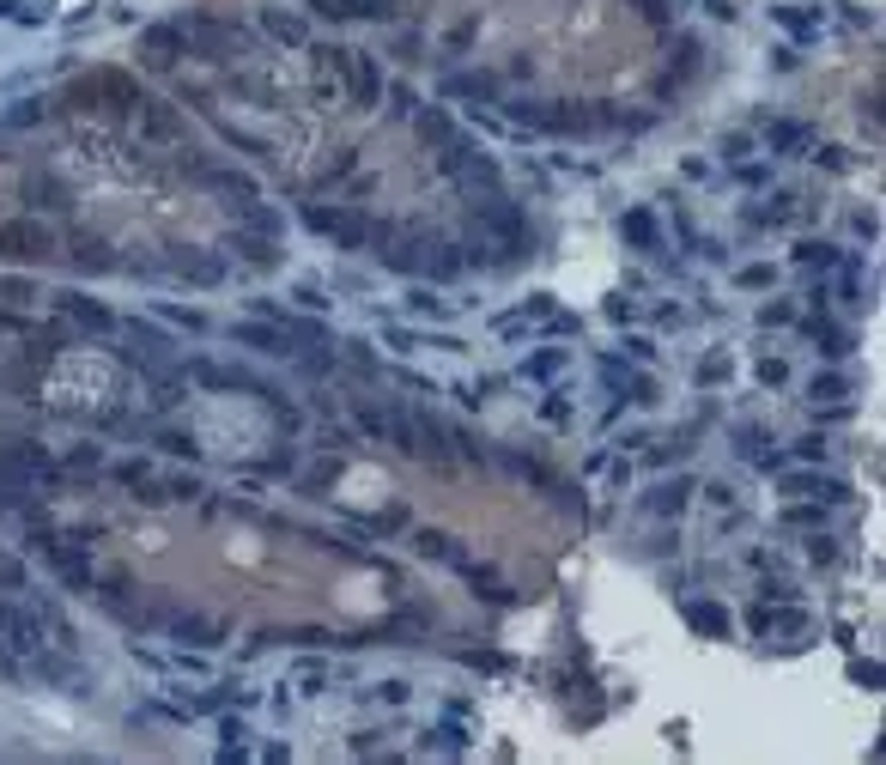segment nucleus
<instances>
[{"instance_id": "1", "label": "nucleus", "mask_w": 886, "mask_h": 765, "mask_svg": "<svg viewBox=\"0 0 886 765\" xmlns=\"http://www.w3.org/2000/svg\"><path fill=\"white\" fill-rule=\"evenodd\" d=\"M358 425H365L371 438H383V444H395V450L425 455L419 419H413V407H401V401H365V407H358Z\"/></svg>"}, {"instance_id": "2", "label": "nucleus", "mask_w": 886, "mask_h": 765, "mask_svg": "<svg viewBox=\"0 0 886 765\" xmlns=\"http://www.w3.org/2000/svg\"><path fill=\"white\" fill-rule=\"evenodd\" d=\"M0 468L12 474V487L31 492V487H55L61 480V462L43 450V444H31V438H12L6 450H0Z\"/></svg>"}, {"instance_id": "3", "label": "nucleus", "mask_w": 886, "mask_h": 765, "mask_svg": "<svg viewBox=\"0 0 886 765\" xmlns=\"http://www.w3.org/2000/svg\"><path fill=\"white\" fill-rule=\"evenodd\" d=\"M474 219H479V231H492L504 249L528 244V213H522V201H511L504 189H492L486 201H474Z\"/></svg>"}, {"instance_id": "4", "label": "nucleus", "mask_w": 886, "mask_h": 765, "mask_svg": "<svg viewBox=\"0 0 886 765\" xmlns=\"http://www.w3.org/2000/svg\"><path fill=\"white\" fill-rule=\"evenodd\" d=\"M55 231L43 219H0V262H49Z\"/></svg>"}, {"instance_id": "5", "label": "nucleus", "mask_w": 886, "mask_h": 765, "mask_svg": "<svg viewBox=\"0 0 886 765\" xmlns=\"http://www.w3.org/2000/svg\"><path fill=\"white\" fill-rule=\"evenodd\" d=\"M182 377L201 382V389H243V395H255V401H273V395H279V389L262 382L255 371H243V365H219V358H189V365H182Z\"/></svg>"}, {"instance_id": "6", "label": "nucleus", "mask_w": 886, "mask_h": 765, "mask_svg": "<svg viewBox=\"0 0 886 765\" xmlns=\"http://www.w3.org/2000/svg\"><path fill=\"white\" fill-rule=\"evenodd\" d=\"M784 474V498H814V504H850V487L838 474H819L814 462L808 468H777Z\"/></svg>"}, {"instance_id": "7", "label": "nucleus", "mask_w": 886, "mask_h": 765, "mask_svg": "<svg viewBox=\"0 0 886 765\" xmlns=\"http://www.w3.org/2000/svg\"><path fill=\"white\" fill-rule=\"evenodd\" d=\"M0 638H6L19 656H36V650H43V614H31V608H19V601L0 595Z\"/></svg>"}, {"instance_id": "8", "label": "nucleus", "mask_w": 886, "mask_h": 765, "mask_svg": "<svg viewBox=\"0 0 886 765\" xmlns=\"http://www.w3.org/2000/svg\"><path fill=\"white\" fill-rule=\"evenodd\" d=\"M231 347L268 352V358H292V341H286V328H279V322H268V316H249V322H231Z\"/></svg>"}, {"instance_id": "9", "label": "nucleus", "mask_w": 886, "mask_h": 765, "mask_svg": "<svg viewBox=\"0 0 886 765\" xmlns=\"http://www.w3.org/2000/svg\"><path fill=\"white\" fill-rule=\"evenodd\" d=\"M55 316H68L79 334H109L116 328V316L103 310L98 298H85V292H55Z\"/></svg>"}, {"instance_id": "10", "label": "nucleus", "mask_w": 886, "mask_h": 765, "mask_svg": "<svg viewBox=\"0 0 886 765\" xmlns=\"http://www.w3.org/2000/svg\"><path fill=\"white\" fill-rule=\"evenodd\" d=\"M140 55H146V68H176V55H189V36H182V25H146Z\"/></svg>"}, {"instance_id": "11", "label": "nucleus", "mask_w": 886, "mask_h": 765, "mask_svg": "<svg viewBox=\"0 0 886 765\" xmlns=\"http://www.w3.org/2000/svg\"><path fill=\"white\" fill-rule=\"evenodd\" d=\"M753 632H759V638H795V632H808V614H801L795 601H777V608L759 601V608H753Z\"/></svg>"}, {"instance_id": "12", "label": "nucleus", "mask_w": 886, "mask_h": 765, "mask_svg": "<svg viewBox=\"0 0 886 765\" xmlns=\"http://www.w3.org/2000/svg\"><path fill=\"white\" fill-rule=\"evenodd\" d=\"M601 382H608L614 395H625V401H656V382H649L644 371H632L625 358H614V352H601Z\"/></svg>"}, {"instance_id": "13", "label": "nucleus", "mask_w": 886, "mask_h": 765, "mask_svg": "<svg viewBox=\"0 0 886 765\" xmlns=\"http://www.w3.org/2000/svg\"><path fill=\"white\" fill-rule=\"evenodd\" d=\"M801 334H808V341H814V347L826 352V358H844V352L856 347V341H850V328H844V322H832V316L819 310V304H814V316H801Z\"/></svg>"}, {"instance_id": "14", "label": "nucleus", "mask_w": 886, "mask_h": 765, "mask_svg": "<svg viewBox=\"0 0 886 765\" xmlns=\"http://www.w3.org/2000/svg\"><path fill=\"white\" fill-rule=\"evenodd\" d=\"M692 480H686V474H674V480H662V487H649L644 498H638V511H644V517H681L686 511V498H692Z\"/></svg>"}, {"instance_id": "15", "label": "nucleus", "mask_w": 886, "mask_h": 765, "mask_svg": "<svg viewBox=\"0 0 886 765\" xmlns=\"http://www.w3.org/2000/svg\"><path fill=\"white\" fill-rule=\"evenodd\" d=\"M128 109H134V122H140L152 140H182V116H176L171 104H158V98H146V92H140Z\"/></svg>"}, {"instance_id": "16", "label": "nucleus", "mask_w": 886, "mask_h": 765, "mask_svg": "<svg viewBox=\"0 0 886 765\" xmlns=\"http://www.w3.org/2000/svg\"><path fill=\"white\" fill-rule=\"evenodd\" d=\"M686 626L698 632V638H729V632H735V614H729L722 601H711V595H698V601H686Z\"/></svg>"}, {"instance_id": "17", "label": "nucleus", "mask_w": 886, "mask_h": 765, "mask_svg": "<svg viewBox=\"0 0 886 765\" xmlns=\"http://www.w3.org/2000/svg\"><path fill=\"white\" fill-rule=\"evenodd\" d=\"M619 238H625L632 249H644V255H656V249H662V225H656V213L649 207H632L625 219H619Z\"/></svg>"}, {"instance_id": "18", "label": "nucleus", "mask_w": 886, "mask_h": 765, "mask_svg": "<svg viewBox=\"0 0 886 765\" xmlns=\"http://www.w3.org/2000/svg\"><path fill=\"white\" fill-rule=\"evenodd\" d=\"M346 92H352V104H358V109H371V104H376V92H383V73H376V61H371V55H358V49H352V73H346Z\"/></svg>"}, {"instance_id": "19", "label": "nucleus", "mask_w": 886, "mask_h": 765, "mask_svg": "<svg viewBox=\"0 0 886 765\" xmlns=\"http://www.w3.org/2000/svg\"><path fill=\"white\" fill-rule=\"evenodd\" d=\"M765 146H771L777 158H801V152L814 146V128H808V122H771V128H765Z\"/></svg>"}, {"instance_id": "20", "label": "nucleus", "mask_w": 886, "mask_h": 765, "mask_svg": "<svg viewBox=\"0 0 886 765\" xmlns=\"http://www.w3.org/2000/svg\"><path fill=\"white\" fill-rule=\"evenodd\" d=\"M443 98H479V104H498V98H504V85H498L492 73H455V79H443Z\"/></svg>"}, {"instance_id": "21", "label": "nucleus", "mask_w": 886, "mask_h": 765, "mask_svg": "<svg viewBox=\"0 0 886 765\" xmlns=\"http://www.w3.org/2000/svg\"><path fill=\"white\" fill-rule=\"evenodd\" d=\"M171 638L213 650V644H225V626H213V620H201V614H176V620H171Z\"/></svg>"}, {"instance_id": "22", "label": "nucleus", "mask_w": 886, "mask_h": 765, "mask_svg": "<svg viewBox=\"0 0 886 765\" xmlns=\"http://www.w3.org/2000/svg\"><path fill=\"white\" fill-rule=\"evenodd\" d=\"M546 316H552V298H546V292H535L528 304H516V310H504L498 322H492V328H498V334H516V328H528V322H546Z\"/></svg>"}, {"instance_id": "23", "label": "nucleus", "mask_w": 886, "mask_h": 765, "mask_svg": "<svg viewBox=\"0 0 886 765\" xmlns=\"http://www.w3.org/2000/svg\"><path fill=\"white\" fill-rule=\"evenodd\" d=\"M413 547H419L425 559H443V565H455V571L468 565V553H462V547H455V541H449L443 528H425V535H413Z\"/></svg>"}, {"instance_id": "24", "label": "nucleus", "mask_w": 886, "mask_h": 765, "mask_svg": "<svg viewBox=\"0 0 886 765\" xmlns=\"http://www.w3.org/2000/svg\"><path fill=\"white\" fill-rule=\"evenodd\" d=\"M565 365H571V352H565V347H541V352H528V358H522V377L552 382L559 371H565Z\"/></svg>"}, {"instance_id": "25", "label": "nucleus", "mask_w": 886, "mask_h": 765, "mask_svg": "<svg viewBox=\"0 0 886 765\" xmlns=\"http://www.w3.org/2000/svg\"><path fill=\"white\" fill-rule=\"evenodd\" d=\"M795 262H801V268H819V274H832L844 255H838V244H819V238H808V244L795 249Z\"/></svg>"}, {"instance_id": "26", "label": "nucleus", "mask_w": 886, "mask_h": 765, "mask_svg": "<svg viewBox=\"0 0 886 765\" xmlns=\"http://www.w3.org/2000/svg\"><path fill=\"white\" fill-rule=\"evenodd\" d=\"M425 747H438V753H468L474 741H468L462 723H438V729H425Z\"/></svg>"}, {"instance_id": "27", "label": "nucleus", "mask_w": 886, "mask_h": 765, "mask_svg": "<svg viewBox=\"0 0 886 765\" xmlns=\"http://www.w3.org/2000/svg\"><path fill=\"white\" fill-rule=\"evenodd\" d=\"M808 395H814V401H844V395H850V377H844V371H814Z\"/></svg>"}, {"instance_id": "28", "label": "nucleus", "mask_w": 886, "mask_h": 765, "mask_svg": "<svg viewBox=\"0 0 886 765\" xmlns=\"http://www.w3.org/2000/svg\"><path fill=\"white\" fill-rule=\"evenodd\" d=\"M784 522L789 528H826V504H814V498H789Z\"/></svg>"}, {"instance_id": "29", "label": "nucleus", "mask_w": 886, "mask_h": 765, "mask_svg": "<svg viewBox=\"0 0 886 765\" xmlns=\"http://www.w3.org/2000/svg\"><path fill=\"white\" fill-rule=\"evenodd\" d=\"M771 12L784 19L789 36H801V43H808V36H819V12H795V6H771Z\"/></svg>"}, {"instance_id": "30", "label": "nucleus", "mask_w": 886, "mask_h": 765, "mask_svg": "<svg viewBox=\"0 0 886 765\" xmlns=\"http://www.w3.org/2000/svg\"><path fill=\"white\" fill-rule=\"evenodd\" d=\"M262 25H268L273 36H286V43H304V25H298L292 12H279V6H262Z\"/></svg>"}, {"instance_id": "31", "label": "nucleus", "mask_w": 886, "mask_h": 765, "mask_svg": "<svg viewBox=\"0 0 886 765\" xmlns=\"http://www.w3.org/2000/svg\"><path fill=\"white\" fill-rule=\"evenodd\" d=\"M238 698V680H225V687H213V693H201V698H189V717L201 711V717H213V711H225Z\"/></svg>"}, {"instance_id": "32", "label": "nucleus", "mask_w": 886, "mask_h": 765, "mask_svg": "<svg viewBox=\"0 0 886 765\" xmlns=\"http://www.w3.org/2000/svg\"><path fill=\"white\" fill-rule=\"evenodd\" d=\"M419 134L431 140V146H449L455 128H449V116H443V109H419Z\"/></svg>"}, {"instance_id": "33", "label": "nucleus", "mask_w": 886, "mask_h": 765, "mask_svg": "<svg viewBox=\"0 0 886 765\" xmlns=\"http://www.w3.org/2000/svg\"><path fill=\"white\" fill-rule=\"evenodd\" d=\"M341 358L352 371H365V377H383V365H376V352L365 347V341H341Z\"/></svg>"}, {"instance_id": "34", "label": "nucleus", "mask_w": 886, "mask_h": 765, "mask_svg": "<svg viewBox=\"0 0 886 765\" xmlns=\"http://www.w3.org/2000/svg\"><path fill=\"white\" fill-rule=\"evenodd\" d=\"M292 298H298V304H304V310H328V304H334V298H328V286H322V279H298V286H292Z\"/></svg>"}, {"instance_id": "35", "label": "nucleus", "mask_w": 886, "mask_h": 765, "mask_svg": "<svg viewBox=\"0 0 886 765\" xmlns=\"http://www.w3.org/2000/svg\"><path fill=\"white\" fill-rule=\"evenodd\" d=\"M238 249L255 262V268H279V249H273V238H238Z\"/></svg>"}, {"instance_id": "36", "label": "nucleus", "mask_w": 886, "mask_h": 765, "mask_svg": "<svg viewBox=\"0 0 886 765\" xmlns=\"http://www.w3.org/2000/svg\"><path fill=\"white\" fill-rule=\"evenodd\" d=\"M158 316H165V322H176V328H189V334H206V316H201V310H182V304H158Z\"/></svg>"}, {"instance_id": "37", "label": "nucleus", "mask_w": 886, "mask_h": 765, "mask_svg": "<svg viewBox=\"0 0 886 765\" xmlns=\"http://www.w3.org/2000/svg\"><path fill=\"white\" fill-rule=\"evenodd\" d=\"M116 480H122V487H140L146 498H158V492H152V468H146V462H122V468H116Z\"/></svg>"}, {"instance_id": "38", "label": "nucleus", "mask_w": 886, "mask_h": 765, "mask_svg": "<svg viewBox=\"0 0 886 765\" xmlns=\"http://www.w3.org/2000/svg\"><path fill=\"white\" fill-rule=\"evenodd\" d=\"M789 201H795V195H771V207H753L747 219H753V225H784V219H789Z\"/></svg>"}, {"instance_id": "39", "label": "nucleus", "mask_w": 886, "mask_h": 765, "mask_svg": "<svg viewBox=\"0 0 886 765\" xmlns=\"http://www.w3.org/2000/svg\"><path fill=\"white\" fill-rule=\"evenodd\" d=\"M98 468H103V450H98V444H85V450L68 455V468H61V474H98Z\"/></svg>"}, {"instance_id": "40", "label": "nucleus", "mask_w": 886, "mask_h": 765, "mask_svg": "<svg viewBox=\"0 0 886 765\" xmlns=\"http://www.w3.org/2000/svg\"><path fill=\"white\" fill-rule=\"evenodd\" d=\"M632 6H638V19H644V25H656V31H668V25H674L668 0H632Z\"/></svg>"}, {"instance_id": "41", "label": "nucleus", "mask_w": 886, "mask_h": 765, "mask_svg": "<svg viewBox=\"0 0 886 765\" xmlns=\"http://www.w3.org/2000/svg\"><path fill=\"white\" fill-rule=\"evenodd\" d=\"M759 444H765V431H759V425H735V450L747 455V462H759V455H765Z\"/></svg>"}, {"instance_id": "42", "label": "nucleus", "mask_w": 886, "mask_h": 765, "mask_svg": "<svg viewBox=\"0 0 886 765\" xmlns=\"http://www.w3.org/2000/svg\"><path fill=\"white\" fill-rule=\"evenodd\" d=\"M698 382H705V389H716V382H729V352H711V358L698 365Z\"/></svg>"}, {"instance_id": "43", "label": "nucleus", "mask_w": 886, "mask_h": 765, "mask_svg": "<svg viewBox=\"0 0 886 765\" xmlns=\"http://www.w3.org/2000/svg\"><path fill=\"white\" fill-rule=\"evenodd\" d=\"M759 601H801V590H795L789 577H765V584H759Z\"/></svg>"}, {"instance_id": "44", "label": "nucleus", "mask_w": 886, "mask_h": 765, "mask_svg": "<svg viewBox=\"0 0 886 765\" xmlns=\"http://www.w3.org/2000/svg\"><path fill=\"white\" fill-rule=\"evenodd\" d=\"M716 152H722V165H741V158L753 152V134H722V146H716Z\"/></svg>"}, {"instance_id": "45", "label": "nucleus", "mask_w": 886, "mask_h": 765, "mask_svg": "<svg viewBox=\"0 0 886 765\" xmlns=\"http://www.w3.org/2000/svg\"><path fill=\"white\" fill-rule=\"evenodd\" d=\"M735 286H747V292H765V286H771V262H753V268H741V274H735Z\"/></svg>"}, {"instance_id": "46", "label": "nucleus", "mask_w": 886, "mask_h": 765, "mask_svg": "<svg viewBox=\"0 0 886 765\" xmlns=\"http://www.w3.org/2000/svg\"><path fill=\"white\" fill-rule=\"evenodd\" d=\"M759 382H765V389H784L789 365H784V358H759Z\"/></svg>"}, {"instance_id": "47", "label": "nucleus", "mask_w": 886, "mask_h": 765, "mask_svg": "<svg viewBox=\"0 0 886 765\" xmlns=\"http://www.w3.org/2000/svg\"><path fill=\"white\" fill-rule=\"evenodd\" d=\"M407 304H413L419 316H443V310H449V304H443V298H431L425 286H413V298H407Z\"/></svg>"}, {"instance_id": "48", "label": "nucleus", "mask_w": 886, "mask_h": 765, "mask_svg": "<svg viewBox=\"0 0 886 765\" xmlns=\"http://www.w3.org/2000/svg\"><path fill=\"white\" fill-rule=\"evenodd\" d=\"M158 450H171V455H195V438H189V431H158Z\"/></svg>"}, {"instance_id": "49", "label": "nucleus", "mask_w": 886, "mask_h": 765, "mask_svg": "<svg viewBox=\"0 0 886 765\" xmlns=\"http://www.w3.org/2000/svg\"><path fill=\"white\" fill-rule=\"evenodd\" d=\"M789 455H795V462H826V438H801Z\"/></svg>"}, {"instance_id": "50", "label": "nucleus", "mask_w": 886, "mask_h": 765, "mask_svg": "<svg viewBox=\"0 0 886 765\" xmlns=\"http://www.w3.org/2000/svg\"><path fill=\"white\" fill-rule=\"evenodd\" d=\"M850 680H868V693H881V662H850Z\"/></svg>"}, {"instance_id": "51", "label": "nucleus", "mask_w": 886, "mask_h": 765, "mask_svg": "<svg viewBox=\"0 0 886 765\" xmlns=\"http://www.w3.org/2000/svg\"><path fill=\"white\" fill-rule=\"evenodd\" d=\"M546 334H583V316H565V310H552V322H546Z\"/></svg>"}, {"instance_id": "52", "label": "nucleus", "mask_w": 886, "mask_h": 765, "mask_svg": "<svg viewBox=\"0 0 886 765\" xmlns=\"http://www.w3.org/2000/svg\"><path fill=\"white\" fill-rule=\"evenodd\" d=\"M759 322H765V328H784V322H795V310H789V304H765Z\"/></svg>"}, {"instance_id": "53", "label": "nucleus", "mask_w": 886, "mask_h": 765, "mask_svg": "<svg viewBox=\"0 0 886 765\" xmlns=\"http://www.w3.org/2000/svg\"><path fill=\"white\" fill-rule=\"evenodd\" d=\"M808 559H814V565H832V559H838V547H832V535H814V547H808Z\"/></svg>"}, {"instance_id": "54", "label": "nucleus", "mask_w": 886, "mask_h": 765, "mask_svg": "<svg viewBox=\"0 0 886 765\" xmlns=\"http://www.w3.org/2000/svg\"><path fill=\"white\" fill-rule=\"evenodd\" d=\"M383 341H389L395 352H413V347H419V334H407V328H383Z\"/></svg>"}, {"instance_id": "55", "label": "nucleus", "mask_w": 886, "mask_h": 765, "mask_svg": "<svg viewBox=\"0 0 886 765\" xmlns=\"http://www.w3.org/2000/svg\"><path fill=\"white\" fill-rule=\"evenodd\" d=\"M546 419H552V425H565V419H571V401H559V395H546V407H541Z\"/></svg>"}, {"instance_id": "56", "label": "nucleus", "mask_w": 886, "mask_h": 765, "mask_svg": "<svg viewBox=\"0 0 886 765\" xmlns=\"http://www.w3.org/2000/svg\"><path fill=\"white\" fill-rule=\"evenodd\" d=\"M376 698H383V705H401V698H407V680H383Z\"/></svg>"}, {"instance_id": "57", "label": "nucleus", "mask_w": 886, "mask_h": 765, "mask_svg": "<svg viewBox=\"0 0 886 765\" xmlns=\"http://www.w3.org/2000/svg\"><path fill=\"white\" fill-rule=\"evenodd\" d=\"M735 182H741V189H759V182H765V165H741Z\"/></svg>"}, {"instance_id": "58", "label": "nucleus", "mask_w": 886, "mask_h": 765, "mask_svg": "<svg viewBox=\"0 0 886 765\" xmlns=\"http://www.w3.org/2000/svg\"><path fill=\"white\" fill-rule=\"evenodd\" d=\"M608 316H614V322H632L638 304H632V298H608Z\"/></svg>"}, {"instance_id": "59", "label": "nucleus", "mask_w": 886, "mask_h": 765, "mask_svg": "<svg viewBox=\"0 0 886 765\" xmlns=\"http://www.w3.org/2000/svg\"><path fill=\"white\" fill-rule=\"evenodd\" d=\"M625 352H632V358H656V341H644V334H632V341H625Z\"/></svg>"}, {"instance_id": "60", "label": "nucleus", "mask_w": 886, "mask_h": 765, "mask_svg": "<svg viewBox=\"0 0 886 765\" xmlns=\"http://www.w3.org/2000/svg\"><path fill=\"white\" fill-rule=\"evenodd\" d=\"M705 498H711V504H729V498H735V487H722V480H711V487H705Z\"/></svg>"}, {"instance_id": "61", "label": "nucleus", "mask_w": 886, "mask_h": 765, "mask_svg": "<svg viewBox=\"0 0 886 765\" xmlns=\"http://www.w3.org/2000/svg\"><path fill=\"white\" fill-rule=\"evenodd\" d=\"M705 12H716V19H735V0H698Z\"/></svg>"}, {"instance_id": "62", "label": "nucleus", "mask_w": 886, "mask_h": 765, "mask_svg": "<svg viewBox=\"0 0 886 765\" xmlns=\"http://www.w3.org/2000/svg\"><path fill=\"white\" fill-rule=\"evenodd\" d=\"M0 19H19V0H0Z\"/></svg>"}]
</instances>
